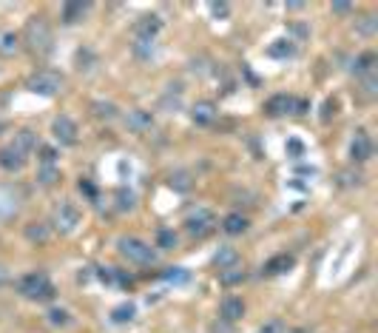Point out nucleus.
Here are the masks:
<instances>
[{
	"label": "nucleus",
	"instance_id": "nucleus-18",
	"mask_svg": "<svg viewBox=\"0 0 378 333\" xmlns=\"http://www.w3.org/2000/svg\"><path fill=\"white\" fill-rule=\"evenodd\" d=\"M89 3H82V0H71V3H66L63 6V23H68V26H74V23H80L82 17L89 15Z\"/></svg>",
	"mask_w": 378,
	"mask_h": 333
},
{
	"label": "nucleus",
	"instance_id": "nucleus-11",
	"mask_svg": "<svg viewBox=\"0 0 378 333\" xmlns=\"http://www.w3.org/2000/svg\"><path fill=\"white\" fill-rule=\"evenodd\" d=\"M20 211V191L12 185H0V220H9Z\"/></svg>",
	"mask_w": 378,
	"mask_h": 333
},
{
	"label": "nucleus",
	"instance_id": "nucleus-31",
	"mask_svg": "<svg viewBox=\"0 0 378 333\" xmlns=\"http://www.w3.org/2000/svg\"><path fill=\"white\" fill-rule=\"evenodd\" d=\"M361 89H364V97H367V100L375 97V92H378V74H375V71H370V74L361 77Z\"/></svg>",
	"mask_w": 378,
	"mask_h": 333
},
{
	"label": "nucleus",
	"instance_id": "nucleus-26",
	"mask_svg": "<svg viewBox=\"0 0 378 333\" xmlns=\"http://www.w3.org/2000/svg\"><path fill=\"white\" fill-rule=\"evenodd\" d=\"M134 316H137V305H131V302H122V305H117V308L111 311V322H117V325L131 322Z\"/></svg>",
	"mask_w": 378,
	"mask_h": 333
},
{
	"label": "nucleus",
	"instance_id": "nucleus-45",
	"mask_svg": "<svg viewBox=\"0 0 378 333\" xmlns=\"http://www.w3.org/2000/svg\"><path fill=\"white\" fill-rule=\"evenodd\" d=\"M0 129H3V126H0Z\"/></svg>",
	"mask_w": 378,
	"mask_h": 333
},
{
	"label": "nucleus",
	"instance_id": "nucleus-15",
	"mask_svg": "<svg viewBox=\"0 0 378 333\" xmlns=\"http://www.w3.org/2000/svg\"><path fill=\"white\" fill-rule=\"evenodd\" d=\"M293 268H296V257H293V254H276L273 260L265 262L262 274H265V276H282V274H287V271H293Z\"/></svg>",
	"mask_w": 378,
	"mask_h": 333
},
{
	"label": "nucleus",
	"instance_id": "nucleus-32",
	"mask_svg": "<svg viewBox=\"0 0 378 333\" xmlns=\"http://www.w3.org/2000/svg\"><path fill=\"white\" fill-rule=\"evenodd\" d=\"M46 316H49V322H52L54 327H68V325H71V316H68V311H63V308H52Z\"/></svg>",
	"mask_w": 378,
	"mask_h": 333
},
{
	"label": "nucleus",
	"instance_id": "nucleus-8",
	"mask_svg": "<svg viewBox=\"0 0 378 333\" xmlns=\"http://www.w3.org/2000/svg\"><path fill=\"white\" fill-rule=\"evenodd\" d=\"M26 162H29V157H26L23 151H17L12 143L0 148V169H3V171L17 174V171H23V169H26Z\"/></svg>",
	"mask_w": 378,
	"mask_h": 333
},
{
	"label": "nucleus",
	"instance_id": "nucleus-4",
	"mask_svg": "<svg viewBox=\"0 0 378 333\" xmlns=\"http://www.w3.org/2000/svg\"><path fill=\"white\" fill-rule=\"evenodd\" d=\"M26 89L37 97H54L63 92V77L54 74V71H34L29 80H26Z\"/></svg>",
	"mask_w": 378,
	"mask_h": 333
},
{
	"label": "nucleus",
	"instance_id": "nucleus-12",
	"mask_svg": "<svg viewBox=\"0 0 378 333\" xmlns=\"http://www.w3.org/2000/svg\"><path fill=\"white\" fill-rule=\"evenodd\" d=\"M217 103H211V100H196L194 106H191V120L196 122V126H211V122L217 120Z\"/></svg>",
	"mask_w": 378,
	"mask_h": 333
},
{
	"label": "nucleus",
	"instance_id": "nucleus-33",
	"mask_svg": "<svg viewBox=\"0 0 378 333\" xmlns=\"http://www.w3.org/2000/svg\"><path fill=\"white\" fill-rule=\"evenodd\" d=\"M256 333H287V322L284 319H268L265 325H259V330Z\"/></svg>",
	"mask_w": 378,
	"mask_h": 333
},
{
	"label": "nucleus",
	"instance_id": "nucleus-38",
	"mask_svg": "<svg viewBox=\"0 0 378 333\" xmlns=\"http://www.w3.org/2000/svg\"><path fill=\"white\" fill-rule=\"evenodd\" d=\"M40 165H57V151L43 146V148H40Z\"/></svg>",
	"mask_w": 378,
	"mask_h": 333
},
{
	"label": "nucleus",
	"instance_id": "nucleus-37",
	"mask_svg": "<svg viewBox=\"0 0 378 333\" xmlns=\"http://www.w3.org/2000/svg\"><path fill=\"white\" fill-rule=\"evenodd\" d=\"M117 208H119V211H129V208H134V194L131 191H125V188H119L117 191Z\"/></svg>",
	"mask_w": 378,
	"mask_h": 333
},
{
	"label": "nucleus",
	"instance_id": "nucleus-17",
	"mask_svg": "<svg viewBox=\"0 0 378 333\" xmlns=\"http://www.w3.org/2000/svg\"><path fill=\"white\" fill-rule=\"evenodd\" d=\"M214 268H219V271H228V268H236L239 265V251L233 245H219L217 248V254H214Z\"/></svg>",
	"mask_w": 378,
	"mask_h": 333
},
{
	"label": "nucleus",
	"instance_id": "nucleus-42",
	"mask_svg": "<svg viewBox=\"0 0 378 333\" xmlns=\"http://www.w3.org/2000/svg\"><path fill=\"white\" fill-rule=\"evenodd\" d=\"M335 108H339V103H335V100H327V103H324V111H321V120H330V117L335 114Z\"/></svg>",
	"mask_w": 378,
	"mask_h": 333
},
{
	"label": "nucleus",
	"instance_id": "nucleus-10",
	"mask_svg": "<svg viewBox=\"0 0 378 333\" xmlns=\"http://www.w3.org/2000/svg\"><path fill=\"white\" fill-rule=\"evenodd\" d=\"M370 157H372V140H370V134L364 129H358L353 134V140H350V160L353 162H367Z\"/></svg>",
	"mask_w": 378,
	"mask_h": 333
},
{
	"label": "nucleus",
	"instance_id": "nucleus-43",
	"mask_svg": "<svg viewBox=\"0 0 378 333\" xmlns=\"http://www.w3.org/2000/svg\"><path fill=\"white\" fill-rule=\"evenodd\" d=\"M330 9H333L335 15H350V12H353V3H333Z\"/></svg>",
	"mask_w": 378,
	"mask_h": 333
},
{
	"label": "nucleus",
	"instance_id": "nucleus-29",
	"mask_svg": "<svg viewBox=\"0 0 378 333\" xmlns=\"http://www.w3.org/2000/svg\"><path fill=\"white\" fill-rule=\"evenodd\" d=\"M177 234L171 231V228H159L157 231V248H159V251H171V248H177Z\"/></svg>",
	"mask_w": 378,
	"mask_h": 333
},
{
	"label": "nucleus",
	"instance_id": "nucleus-25",
	"mask_svg": "<svg viewBox=\"0 0 378 333\" xmlns=\"http://www.w3.org/2000/svg\"><path fill=\"white\" fill-rule=\"evenodd\" d=\"M49 236H52V231L43 222H29L26 225V239L29 242H49Z\"/></svg>",
	"mask_w": 378,
	"mask_h": 333
},
{
	"label": "nucleus",
	"instance_id": "nucleus-14",
	"mask_svg": "<svg viewBox=\"0 0 378 333\" xmlns=\"http://www.w3.org/2000/svg\"><path fill=\"white\" fill-rule=\"evenodd\" d=\"M125 122H129V129L137 132V134H145L154 129V114L145 111V108H131L129 114H125Z\"/></svg>",
	"mask_w": 378,
	"mask_h": 333
},
{
	"label": "nucleus",
	"instance_id": "nucleus-40",
	"mask_svg": "<svg viewBox=\"0 0 378 333\" xmlns=\"http://www.w3.org/2000/svg\"><path fill=\"white\" fill-rule=\"evenodd\" d=\"M211 15L214 17H228L231 15V6L228 3H211Z\"/></svg>",
	"mask_w": 378,
	"mask_h": 333
},
{
	"label": "nucleus",
	"instance_id": "nucleus-23",
	"mask_svg": "<svg viewBox=\"0 0 378 333\" xmlns=\"http://www.w3.org/2000/svg\"><path fill=\"white\" fill-rule=\"evenodd\" d=\"M92 111H94L97 120H106V122H111V120L119 117V108H117L114 103H106V100H94V103H92Z\"/></svg>",
	"mask_w": 378,
	"mask_h": 333
},
{
	"label": "nucleus",
	"instance_id": "nucleus-5",
	"mask_svg": "<svg viewBox=\"0 0 378 333\" xmlns=\"http://www.w3.org/2000/svg\"><path fill=\"white\" fill-rule=\"evenodd\" d=\"M82 222V214H80V208L68 199H63L57 208H54V228L63 234V236H71Z\"/></svg>",
	"mask_w": 378,
	"mask_h": 333
},
{
	"label": "nucleus",
	"instance_id": "nucleus-16",
	"mask_svg": "<svg viewBox=\"0 0 378 333\" xmlns=\"http://www.w3.org/2000/svg\"><path fill=\"white\" fill-rule=\"evenodd\" d=\"M159 31H162V20H159L157 15H145V17H140V20L134 23L137 40H154Z\"/></svg>",
	"mask_w": 378,
	"mask_h": 333
},
{
	"label": "nucleus",
	"instance_id": "nucleus-28",
	"mask_svg": "<svg viewBox=\"0 0 378 333\" xmlns=\"http://www.w3.org/2000/svg\"><path fill=\"white\" fill-rule=\"evenodd\" d=\"M353 71H356L358 77H364V74L375 71V55H372V52L358 55V57H356V63H353Z\"/></svg>",
	"mask_w": 378,
	"mask_h": 333
},
{
	"label": "nucleus",
	"instance_id": "nucleus-41",
	"mask_svg": "<svg viewBox=\"0 0 378 333\" xmlns=\"http://www.w3.org/2000/svg\"><path fill=\"white\" fill-rule=\"evenodd\" d=\"M287 151H290L293 157H302V151H305V146H302L299 140H287Z\"/></svg>",
	"mask_w": 378,
	"mask_h": 333
},
{
	"label": "nucleus",
	"instance_id": "nucleus-2",
	"mask_svg": "<svg viewBox=\"0 0 378 333\" xmlns=\"http://www.w3.org/2000/svg\"><path fill=\"white\" fill-rule=\"evenodd\" d=\"M17 294L23 299H29V302L43 305V302H52L54 299L57 290H54V285H52V279L46 274L34 271V274H26V276L17 279Z\"/></svg>",
	"mask_w": 378,
	"mask_h": 333
},
{
	"label": "nucleus",
	"instance_id": "nucleus-19",
	"mask_svg": "<svg viewBox=\"0 0 378 333\" xmlns=\"http://www.w3.org/2000/svg\"><path fill=\"white\" fill-rule=\"evenodd\" d=\"M20 49V34L17 31H0V57H12Z\"/></svg>",
	"mask_w": 378,
	"mask_h": 333
},
{
	"label": "nucleus",
	"instance_id": "nucleus-21",
	"mask_svg": "<svg viewBox=\"0 0 378 333\" xmlns=\"http://www.w3.org/2000/svg\"><path fill=\"white\" fill-rule=\"evenodd\" d=\"M12 146L29 157V154L34 151V146H37V137H34V132H29V129H20V132H15V140H12Z\"/></svg>",
	"mask_w": 378,
	"mask_h": 333
},
{
	"label": "nucleus",
	"instance_id": "nucleus-36",
	"mask_svg": "<svg viewBox=\"0 0 378 333\" xmlns=\"http://www.w3.org/2000/svg\"><path fill=\"white\" fill-rule=\"evenodd\" d=\"M171 188H177V191H191V177L185 174V171H180V174H171V183H168Z\"/></svg>",
	"mask_w": 378,
	"mask_h": 333
},
{
	"label": "nucleus",
	"instance_id": "nucleus-20",
	"mask_svg": "<svg viewBox=\"0 0 378 333\" xmlns=\"http://www.w3.org/2000/svg\"><path fill=\"white\" fill-rule=\"evenodd\" d=\"M268 55L270 57H279V60H287V57H293L296 55V43H293V40H273V43L268 46Z\"/></svg>",
	"mask_w": 378,
	"mask_h": 333
},
{
	"label": "nucleus",
	"instance_id": "nucleus-22",
	"mask_svg": "<svg viewBox=\"0 0 378 333\" xmlns=\"http://www.w3.org/2000/svg\"><path fill=\"white\" fill-rule=\"evenodd\" d=\"M222 231H225L228 236L245 234V231H247V217H242V214H228V217L222 220Z\"/></svg>",
	"mask_w": 378,
	"mask_h": 333
},
{
	"label": "nucleus",
	"instance_id": "nucleus-13",
	"mask_svg": "<svg viewBox=\"0 0 378 333\" xmlns=\"http://www.w3.org/2000/svg\"><path fill=\"white\" fill-rule=\"evenodd\" d=\"M293 111H296V97H290V94H273L265 103V114H270V117H284Z\"/></svg>",
	"mask_w": 378,
	"mask_h": 333
},
{
	"label": "nucleus",
	"instance_id": "nucleus-1",
	"mask_svg": "<svg viewBox=\"0 0 378 333\" xmlns=\"http://www.w3.org/2000/svg\"><path fill=\"white\" fill-rule=\"evenodd\" d=\"M23 43L34 57H46L54 49V31L46 23V17H29L23 26Z\"/></svg>",
	"mask_w": 378,
	"mask_h": 333
},
{
	"label": "nucleus",
	"instance_id": "nucleus-9",
	"mask_svg": "<svg viewBox=\"0 0 378 333\" xmlns=\"http://www.w3.org/2000/svg\"><path fill=\"white\" fill-rule=\"evenodd\" d=\"M245 311H247V305H245V299L242 297H225L222 302H219V319L222 322H228V325H236L242 316H245Z\"/></svg>",
	"mask_w": 378,
	"mask_h": 333
},
{
	"label": "nucleus",
	"instance_id": "nucleus-39",
	"mask_svg": "<svg viewBox=\"0 0 378 333\" xmlns=\"http://www.w3.org/2000/svg\"><path fill=\"white\" fill-rule=\"evenodd\" d=\"M233 330H236V325H228L222 319H217L211 327H208V333H233Z\"/></svg>",
	"mask_w": 378,
	"mask_h": 333
},
{
	"label": "nucleus",
	"instance_id": "nucleus-30",
	"mask_svg": "<svg viewBox=\"0 0 378 333\" xmlns=\"http://www.w3.org/2000/svg\"><path fill=\"white\" fill-rule=\"evenodd\" d=\"M356 29H358V34H364V37H372V34L378 31V20H375V15H364V17L356 23Z\"/></svg>",
	"mask_w": 378,
	"mask_h": 333
},
{
	"label": "nucleus",
	"instance_id": "nucleus-44",
	"mask_svg": "<svg viewBox=\"0 0 378 333\" xmlns=\"http://www.w3.org/2000/svg\"><path fill=\"white\" fill-rule=\"evenodd\" d=\"M9 282V271H6V265H0V288H3Z\"/></svg>",
	"mask_w": 378,
	"mask_h": 333
},
{
	"label": "nucleus",
	"instance_id": "nucleus-35",
	"mask_svg": "<svg viewBox=\"0 0 378 333\" xmlns=\"http://www.w3.org/2000/svg\"><path fill=\"white\" fill-rule=\"evenodd\" d=\"M162 279H168V282H188L191 274H188L185 268H168V271L162 274Z\"/></svg>",
	"mask_w": 378,
	"mask_h": 333
},
{
	"label": "nucleus",
	"instance_id": "nucleus-3",
	"mask_svg": "<svg viewBox=\"0 0 378 333\" xmlns=\"http://www.w3.org/2000/svg\"><path fill=\"white\" fill-rule=\"evenodd\" d=\"M117 251L125 262H134V265H154L157 262V251L140 236H119L117 239Z\"/></svg>",
	"mask_w": 378,
	"mask_h": 333
},
{
	"label": "nucleus",
	"instance_id": "nucleus-24",
	"mask_svg": "<svg viewBox=\"0 0 378 333\" xmlns=\"http://www.w3.org/2000/svg\"><path fill=\"white\" fill-rule=\"evenodd\" d=\"M247 279V271L245 268H228V271H219V282L225 285V288H233V285H242Z\"/></svg>",
	"mask_w": 378,
	"mask_h": 333
},
{
	"label": "nucleus",
	"instance_id": "nucleus-6",
	"mask_svg": "<svg viewBox=\"0 0 378 333\" xmlns=\"http://www.w3.org/2000/svg\"><path fill=\"white\" fill-rule=\"evenodd\" d=\"M214 228H217V217H214L211 208H196V211H191V214L185 217V231H188L191 236H196V239L208 236Z\"/></svg>",
	"mask_w": 378,
	"mask_h": 333
},
{
	"label": "nucleus",
	"instance_id": "nucleus-27",
	"mask_svg": "<svg viewBox=\"0 0 378 333\" xmlns=\"http://www.w3.org/2000/svg\"><path fill=\"white\" fill-rule=\"evenodd\" d=\"M57 180H60V169H57V165H40V169H37V183L40 185L52 188Z\"/></svg>",
	"mask_w": 378,
	"mask_h": 333
},
{
	"label": "nucleus",
	"instance_id": "nucleus-7",
	"mask_svg": "<svg viewBox=\"0 0 378 333\" xmlns=\"http://www.w3.org/2000/svg\"><path fill=\"white\" fill-rule=\"evenodd\" d=\"M52 134H54V140L60 143V146H77V122L68 117V114H60V117H54V122H52Z\"/></svg>",
	"mask_w": 378,
	"mask_h": 333
},
{
	"label": "nucleus",
	"instance_id": "nucleus-34",
	"mask_svg": "<svg viewBox=\"0 0 378 333\" xmlns=\"http://www.w3.org/2000/svg\"><path fill=\"white\" fill-rule=\"evenodd\" d=\"M134 52H137V57H143V60L154 57V40H137V43H134Z\"/></svg>",
	"mask_w": 378,
	"mask_h": 333
}]
</instances>
